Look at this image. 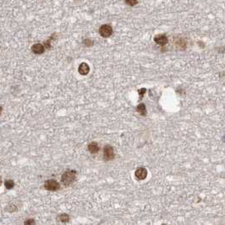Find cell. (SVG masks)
I'll return each mask as SVG.
<instances>
[{"mask_svg":"<svg viewBox=\"0 0 225 225\" xmlns=\"http://www.w3.org/2000/svg\"><path fill=\"white\" fill-rule=\"evenodd\" d=\"M146 89L145 88H143V89H141V90H139V93H140V96L142 98L143 97V95H144V92H146Z\"/></svg>","mask_w":225,"mask_h":225,"instance_id":"obj_16","label":"cell"},{"mask_svg":"<svg viewBox=\"0 0 225 225\" xmlns=\"http://www.w3.org/2000/svg\"><path fill=\"white\" fill-rule=\"evenodd\" d=\"M224 141H225V136H224Z\"/></svg>","mask_w":225,"mask_h":225,"instance_id":"obj_17","label":"cell"},{"mask_svg":"<svg viewBox=\"0 0 225 225\" xmlns=\"http://www.w3.org/2000/svg\"><path fill=\"white\" fill-rule=\"evenodd\" d=\"M76 178V171L75 170H68L63 174L61 177V181L64 185L65 186H70L74 181L75 180Z\"/></svg>","mask_w":225,"mask_h":225,"instance_id":"obj_1","label":"cell"},{"mask_svg":"<svg viewBox=\"0 0 225 225\" xmlns=\"http://www.w3.org/2000/svg\"><path fill=\"white\" fill-rule=\"evenodd\" d=\"M4 186H5V187H6V189L10 190V189H12V188L14 187L15 183H14V181H13V180H11V179H8V180H6V181H5Z\"/></svg>","mask_w":225,"mask_h":225,"instance_id":"obj_12","label":"cell"},{"mask_svg":"<svg viewBox=\"0 0 225 225\" xmlns=\"http://www.w3.org/2000/svg\"><path fill=\"white\" fill-rule=\"evenodd\" d=\"M163 225H166V224H163Z\"/></svg>","mask_w":225,"mask_h":225,"instance_id":"obj_18","label":"cell"},{"mask_svg":"<svg viewBox=\"0 0 225 225\" xmlns=\"http://www.w3.org/2000/svg\"><path fill=\"white\" fill-rule=\"evenodd\" d=\"M87 148H88L89 152L92 154H96L99 152V146L97 142H91L88 145Z\"/></svg>","mask_w":225,"mask_h":225,"instance_id":"obj_9","label":"cell"},{"mask_svg":"<svg viewBox=\"0 0 225 225\" xmlns=\"http://www.w3.org/2000/svg\"><path fill=\"white\" fill-rule=\"evenodd\" d=\"M114 148L109 146V145H107L105 146L104 148H103V157L106 161H111L114 158Z\"/></svg>","mask_w":225,"mask_h":225,"instance_id":"obj_2","label":"cell"},{"mask_svg":"<svg viewBox=\"0 0 225 225\" xmlns=\"http://www.w3.org/2000/svg\"><path fill=\"white\" fill-rule=\"evenodd\" d=\"M99 34L102 37H104V38L109 37L113 34V28H112V26H110L109 25H102L99 28Z\"/></svg>","mask_w":225,"mask_h":225,"instance_id":"obj_4","label":"cell"},{"mask_svg":"<svg viewBox=\"0 0 225 225\" xmlns=\"http://www.w3.org/2000/svg\"><path fill=\"white\" fill-rule=\"evenodd\" d=\"M92 42L91 41V40L89 39H86L85 40V42H84V44L86 45V46H87V47H90V46H91L92 45Z\"/></svg>","mask_w":225,"mask_h":225,"instance_id":"obj_15","label":"cell"},{"mask_svg":"<svg viewBox=\"0 0 225 225\" xmlns=\"http://www.w3.org/2000/svg\"><path fill=\"white\" fill-rule=\"evenodd\" d=\"M125 3L128 4L129 6H135L138 3L137 0H125Z\"/></svg>","mask_w":225,"mask_h":225,"instance_id":"obj_13","label":"cell"},{"mask_svg":"<svg viewBox=\"0 0 225 225\" xmlns=\"http://www.w3.org/2000/svg\"><path fill=\"white\" fill-rule=\"evenodd\" d=\"M31 51H32L34 53H36V54H42V53H44L45 48H44V46H43L42 44H41V43H36V44H34V45L32 46Z\"/></svg>","mask_w":225,"mask_h":225,"instance_id":"obj_7","label":"cell"},{"mask_svg":"<svg viewBox=\"0 0 225 225\" xmlns=\"http://www.w3.org/2000/svg\"><path fill=\"white\" fill-rule=\"evenodd\" d=\"M137 112L142 115V116H146L147 115V108H146V106L144 103H140L138 106H137Z\"/></svg>","mask_w":225,"mask_h":225,"instance_id":"obj_10","label":"cell"},{"mask_svg":"<svg viewBox=\"0 0 225 225\" xmlns=\"http://www.w3.org/2000/svg\"><path fill=\"white\" fill-rule=\"evenodd\" d=\"M79 73L82 75H87L90 72V67L87 63H81L78 68Z\"/></svg>","mask_w":225,"mask_h":225,"instance_id":"obj_8","label":"cell"},{"mask_svg":"<svg viewBox=\"0 0 225 225\" xmlns=\"http://www.w3.org/2000/svg\"><path fill=\"white\" fill-rule=\"evenodd\" d=\"M154 41L160 46H165L168 42V39L165 35H157L154 37Z\"/></svg>","mask_w":225,"mask_h":225,"instance_id":"obj_6","label":"cell"},{"mask_svg":"<svg viewBox=\"0 0 225 225\" xmlns=\"http://www.w3.org/2000/svg\"><path fill=\"white\" fill-rule=\"evenodd\" d=\"M24 225H36V221H35L33 218H30V219L26 220V221L24 223Z\"/></svg>","mask_w":225,"mask_h":225,"instance_id":"obj_14","label":"cell"},{"mask_svg":"<svg viewBox=\"0 0 225 225\" xmlns=\"http://www.w3.org/2000/svg\"><path fill=\"white\" fill-rule=\"evenodd\" d=\"M135 175H136V178L137 179H139V180H144L147 177V168H143V167L137 168L136 173H135Z\"/></svg>","mask_w":225,"mask_h":225,"instance_id":"obj_5","label":"cell"},{"mask_svg":"<svg viewBox=\"0 0 225 225\" xmlns=\"http://www.w3.org/2000/svg\"><path fill=\"white\" fill-rule=\"evenodd\" d=\"M44 187L47 190H49V191H56L59 190L60 188V186L59 184L54 179H49V180H47L44 184Z\"/></svg>","mask_w":225,"mask_h":225,"instance_id":"obj_3","label":"cell"},{"mask_svg":"<svg viewBox=\"0 0 225 225\" xmlns=\"http://www.w3.org/2000/svg\"><path fill=\"white\" fill-rule=\"evenodd\" d=\"M58 220L62 222V223H67L69 220V216L66 213H64V214H61L58 217Z\"/></svg>","mask_w":225,"mask_h":225,"instance_id":"obj_11","label":"cell"}]
</instances>
